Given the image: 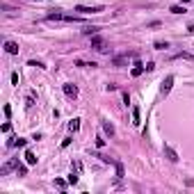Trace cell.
<instances>
[{"instance_id":"6da1fadb","label":"cell","mask_w":194,"mask_h":194,"mask_svg":"<svg viewBox=\"0 0 194 194\" xmlns=\"http://www.w3.org/2000/svg\"><path fill=\"white\" fill-rule=\"evenodd\" d=\"M46 21H64V23H78L80 16L76 14H62V11H53V14L46 16Z\"/></svg>"},{"instance_id":"7a4b0ae2","label":"cell","mask_w":194,"mask_h":194,"mask_svg":"<svg viewBox=\"0 0 194 194\" xmlns=\"http://www.w3.org/2000/svg\"><path fill=\"white\" fill-rule=\"evenodd\" d=\"M92 48H94V50H98V53H107L105 39H103V37H98V34H92Z\"/></svg>"},{"instance_id":"3957f363","label":"cell","mask_w":194,"mask_h":194,"mask_svg":"<svg viewBox=\"0 0 194 194\" xmlns=\"http://www.w3.org/2000/svg\"><path fill=\"white\" fill-rule=\"evenodd\" d=\"M76 11H80V14H98V11H103L101 5H94V7H87V5H78Z\"/></svg>"},{"instance_id":"277c9868","label":"cell","mask_w":194,"mask_h":194,"mask_svg":"<svg viewBox=\"0 0 194 194\" xmlns=\"http://www.w3.org/2000/svg\"><path fill=\"white\" fill-rule=\"evenodd\" d=\"M130 57H135V53H126V55H119V57H114V60H112V64H114V66H126Z\"/></svg>"},{"instance_id":"5b68a950","label":"cell","mask_w":194,"mask_h":194,"mask_svg":"<svg viewBox=\"0 0 194 194\" xmlns=\"http://www.w3.org/2000/svg\"><path fill=\"white\" fill-rule=\"evenodd\" d=\"M62 89H64V94H66L69 98H78V87L73 85V82H66V85H62Z\"/></svg>"},{"instance_id":"8992f818","label":"cell","mask_w":194,"mask_h":194,"mask_svg":"<svg viewBox=\"0 0 194 194\" xmlns=\"http://www.w3.org/2000/svg\"><path fill=\"white\" fill-rule=\"evenodd\" d=\"M18 167V160H9V162H5L2 167H0V176H5V174H9L11 169H16Z\"/></svg>"},{"instance_id":"52a82bcc","label":"cell","mask_w":194,"mask_h":194,"mask_svg":"<svg viewBox=\"0 0 194 194\" xmlns=\"http://www.w3.org/2000/svg\"><path fill=\"white\" fill-rule=\"evenodd\" d=\"M171 85H174V76H167V78H164V82H162V87H160V92L169 94V92H171Z\"/></svg>"},{"instance_id":"ba28073f","label":"cell","mask_w":194,"mask_h":194,"mask_svg":"<svg viewBox=\"0 0 194 194\" xmlns=\"http://www.w3.org/2000/svg\"><path fill=\"white\" fill-rule=\"evenodd\" d=\"M164 155H167L169 160H171V162H178V153H176L174 148L169 146V144H164Z\"/></svg>"},{"instance_id":"9c48e42d","label":"cell","mask_w":194,"mask_h":194,"mask_svg":"<svg viewBox=\"0 0 194 194\" xmlns=\"http://www.w3.org/2000/svg\"><path fill=\"white\" fill-rule=\"evenodd\" d=\"M5 50L9 55H18V44L16 41H5Z\"/></svg>"},{"instance_id":"30bf717a","label":"cell","mask_w":194,"mask_h":194,"mask_svg":"<svg viewBox=\"0 0 194 194\" xmlns=\"http://www.w3.org/2000/svg\"><path fill=\"white\" fill-rule=\"evenodd\" d=\"M25 144H27V139H23V137H11L9 142H7V146L14 148V146H25Z\"/></svg>"},{"instance_id":"8fae6325","label":"cell","mask_w":194,"mask_h":194,"mask_svg":"<svg viewBox=\"0 0 194 194\" xmlns=\"http://www.w3.org/2000/svg\"><path fill=\"white\" fill-rule=\"evenodd\" d=\"M144 71H146V66H142V64H135V66H133V71H130V76H133V78H137V76H142Z\"/></svg>"},{"instance_id":"7c38bea8","label":"cell","mask_w":194,"mask_h":194,"mask_svg":"<svg viewBox=\"0 0 194 194\" xmlns=\"http://www.w3.org/2000/svg\"><path fill=\"white\" fill-rule=\"evenodd\" d=\"M76 66H80V69H94L96 64H94V62H82V60H76Z\"/></svg>"},{"instance_id":"4fadbf2b","label":"cell","mask_w":194,"mask_h":194,"mask_svg":"<svg viewBox=\"0 0 194 194\" xmlns=\"http://www.w3.org/2000/svg\"><path fill=\"white\" fill-rule=\"evenodd\" d=\"M34 98H37V94H34V92H27V96H25V105H27V107H32V105H34Z\"/></svg>"},{"instance_id":"5bb4252c","label":"cell","mask_w":194,"mask_h":194,"mask_svg":"<svg viewBox=\"0 0 194 194\" xmlns=\"http://www.w3.org/2000/svg\"><path fill=\"white\" fill-rule=\"evenodd\" d=\"M103 130H105V133L110 135V137H112V135H114V126H112V123H110V121H103Z\"/></svg>"},{"instance_id":"9a60e30c","label":"cell","mask_w":194,"mask_h":194,"mask_svg":"<svg viewBox=\"0 0 194 194\" xmlns=\"http://www.w3.org/2000/svg\"><path fill=\"white\" fill-rule=\"evenodd\" d=\"M25 160H27V164H37V155L32 151H25Z\"/></svg>"},{"instance_id":"2e32d148","label":"cell","mask_w":194,"mask_h":194,"mask_svg":"<svg viewBox=\"0 0 194 194\" xmlns=\"http://www.w3.org/2000/svg\"><path fill=\"white\" fill-rule=\"evenodd\" d=\"M153 48H155V50H164V48H169V44H167V41H155Z\"/></svg>"},{"instance_id":"e0dca14e","label":"cell","mask_w":194,"mask_h":194,"mask_svg":"<svg viewBox=\"0 0 194 194\" xmlns=\"http://www.w3.org/2000/svg\"><path fill=\"white\" fill-rule=\"evenodd\" d=\"M78 128H80V119H73V121L69 123V130H71V133H76Z\"/></svg>"},{"instance_id":"ac0fdd59","label":"cell","mask_w":194,"mask_h":194,"mask_svg":"<svg viewBox=\"0 0 194 194\" xmlns=\"http://www.w3.org/2000/svg\"><path fill=\"white\" fill-rule=\"evenodd\" d=\"M176 60H194V55L192 53H178V55H174Z\"/></svg>"},{"instance_id":"d6986e66","label":"cell","mask_w":194,"mask_h":194,"mask_svg":"<svg viewBox=\"0 0 194 194\" xmlns=\"http://www.w3.org/2000/svg\"><path fill=\"white\" fill-rule=\"evenodd\" d=\"M171 14H185V7H180V5H171Z\"/></svg>"},{"instance_id":"ffe728a7","label":"cell","mask_w":194,"mask_h":194,"mask_svg":"<svg viewBox=\"0 0 194 194\" xmlns=\"http://www.w3.org/2000/svg\"><path fill=\"white\" fill-rule=\"evenodd\" d=\"M82 32H85V34H96L98 27L96 25H85V30H82Z\"/></svg>"},{"instance_id":"44dd1931","label":"cell","mask_w":194,"mask_h":194,"mask_svg":"<svg viewBox=\"0 0 194 194\" xmlns=\"http://www.w3.org/2000/svg\"><path fill=\"white\" fill-rule=\"evenodd\" d=\"M133 123L139 126V107H133Z\"/></svg>"},{"instance_id":"7402d4cb","label":"cell","mask_w":194,"mask_h":194,"mask_svg":"<svg viewBox=\"0 0 194 194\" xmlns=\"http://www.w3.org/2000/svg\"><path fill=\"white\" fill-rule=\"evenodd\" d=\"M76 169H78V164H76ZM76 169H73V171H71V176H69V183H73V185L78 183V171H76Z\"/></svg>"},{"instance_id":"603a6c76","label":"cell","mask_w":194,"mask_h":194,"mask_svg":"<svg viewBox=\"0 0 194 194\" xmlns=\"http://www.w3.org/2000/svg\"><path fill=\"white\" fill-rule=\"evenodd\" d=\"M27 64H30V66H37V69H46V64H44V62H37V60H30Z\"/></svg>"},{"instance_id":"cb8c5ba5","label":"cell","mask_w":194,"mask_h":194,"mask_svg":"<svg viewBox=\"0 0 194 194\" xmlns=\"http://www.w3.org/2000/svg\"><path fill=\"white\" fill-rule=\"evenodd\" d=\"M16 174L25 176V174H27V167H25V164H21V162H18V167H16Z\"/></svg>"},{"instance_id":"d4e9b609","label":"cell","mask_w":194,"mask_h":194,"mask_svg":"<svg viewBox=\"0 0 194 194\" xmlns=\"http://www.w3.org/2000/svg\"><path fill=\"white\" fill-rule=\"evenodd\" d=\"M117 178H123V164L117 162Z\"/></svg>"},{"instance_id":"484cf974","label":"cell","mask_w":194,"mask_h":194,"mask_svg":"<svg viewBox=\"0 0 194 194\" xmlns=\"http://www.w3.org/2000/svg\"><path fill=\"white\" fill-rule=\"evenodd\" d=\"M55 185H57V187H60V189H64V187H66V183H64V180H62V178H55Z\"/></svg>"},{"instance_id":"4316f807","label":"cell","mask_w":194,"mask_h":194,"mask_svg":"<svg viewBox=\"0 0 194 194\" xmlns=\"http://www.w3.org/2000/svg\"><path fill=\"white\" fill-rule=\"evenodd\" d=\"M73 142V137H66V139H64V142H62V148H66L69 146V144H71Z\"/></svg>"},{"instance_id":"83f0119b","label":"cell","mask_w":194,"mask_h":194,"mask_svg":"<svg viewBox=\"0 0 194 194\" xmlns=\"http://www.w3.org/2000/svg\"><path fill=\"white\" fill-rule=\"evenodd\" d=\"M11 85H18V73H11Z\"/></svg>"},{"instance_id":"f1b7e54d","label":"cell","mask_w":194,"mask_h":194,"mask_svg":"<svg viewBox=\"0 0 194 194\" xmlns=\"http://www.w3.org/2000/svg\"><path fill=\"white\" fill-rule=\"evenodd\" d=\"M11 130V123H2V133H9Z\"/></svg>"},{"instance_id":"f546056e","label":"cell","mask_w":194,"mask_h":194,"mask_svg":"<svg viewBox=\"0 0 194 194\" xmlns=\"http://www.w3.org/2000/svg\"><path fill=\"white\" fill-rule=\"evenodd\" d=\"M183 2H189V0H183Z\"/></svg>"}]
</instances>
